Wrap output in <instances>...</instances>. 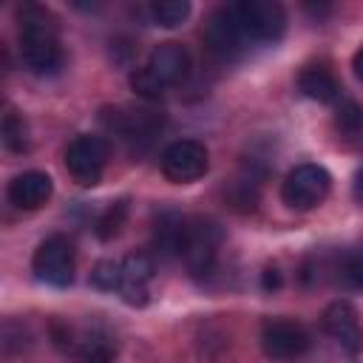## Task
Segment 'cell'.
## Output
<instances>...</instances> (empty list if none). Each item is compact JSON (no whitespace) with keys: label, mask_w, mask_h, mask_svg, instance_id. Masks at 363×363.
<instances>
[{"label":"cell","mask_w":363,"mask_h":363,"mask_svg":"<svg viewBox=\"0 0 363 363\" xmlns=\"http://www.w3.org/2000/svg\"><path fill=\"white\" fill-rule=\"evenodd\" d=\"M309 332L298 320L275 318L261 326V349L272 360H295L309 349Z\"/></svg>","instance_id":"10"},{"label":"cell","mask_w":363,"mask_h":363,"mask_svg":"<svg viewBox=\"0 0 363 363\" xmlns=\"http://www.w3.org/2000/svg\"><path fill=\"white\" fill-rule=\"evenodd\" d=\"M130 88H133V94H139L142 99H159L162 94H164V85L147 71V65L145 68H136V71H130Z\"/></svg>","instance_id":"24"},{"label":"cell","mask_w":363,"mask_h":363,"mask_svg":"<svg viewBox=\"0 0 363 363\" xmlns=\"http://www.w3.org/2000/svg\"><path fill=\"white\" fill-rule=\"evenodd\" d=\"M204 45H207V51H210L216 60H221V62H233V60H238V57L244 54L247 37H244V31H241V26H238V20H235L233 6L218 9V11L207 20Z\"/></svg>","instance_id":"9"},{"label":"cell","mask_w":363,"mask_h":363,"mask_svg":"<svg viewBox=\"0 0 363 363\" xmlns=\"http://www.w3.org/2000/svg\"><path fill=\"white\" fill-rule=\"evenodd\" d=\"M233 11L247 43H278L286 31V11L275 0H241Z\"/></svg>","instance_id":"2"},{"label":"cell","mask_w":363,"mask_h":363,"mask_svg":"<svg viewBox=\"0 0 363 363\" xmlns=\"http://www.w3.org/2000/svg\"><path fill=\"white\" fill-rule=\"evenodd\" d=\"M281 286V272L275 267L264 269V289H278Z\"/></svg>","instance_id":"25"},{"label":"cell","mask_w":363,"mask_h":363,"mask_svg":"<svg viewBox=\"0 0 363 363\" xmlns=\"http://www.w3.org/2000/svg\"><path fill=\"white\" fill-rule=\"evenodd\" d=\"M153 261L145 252H130L122 258V284L119 295L128 306H145L150 301V281H153Z\"/></svg>","instance_id":"12"},{"label":"cell","mask_w":363,"mask_h":363,"mask_svg":"<svg viewBox=\"0 0 363 363\" xmlns=\"http://www.w3.org/2000/svg\"><path fill=\"white\" fill-rule=\"evenodd\" d=\"M352 68H354V77L363 82V45L354 51V60H352Z\"/></svg>","instance_id":"27"},{"label":"cell","mask_w":363,"mask_h":363,"mask_svg":"<svg viewBox=\"0 0 363 363\" xmlns=\"http://www.w3.org/2000/svg\"><path fill=\"white\" fill-rule=\"evenodd\" d=\"M3 145L14 153L28 150V128L17 111H6V116H3Z\"/></svg>","instance_id":"19"},{"label":"cell","mask_w":363,"mask_h":363,"mask_svg":"<svg viewBox=\"0 0 363 363\" xmlns=\"http://www.w3.org/2000/svg\"><path fill=\"white\" fill-rule=\"evenodd\" d=\"M184 230H187V218L179 216L176 210H162L153 227V247L159 255L173 258L182 255V244H184Z\"/></svg>","instance_id":"15"},{"label":"cell","mask_w":363,"mask_h":363,"mask_svg":"<svg viewBox=\"0 0 363 363\" xmlns=\"http://www.w3.org/2000/svg\"><path fill=\"white\" fill-rule=\"evenodd\" d=\"M102 122L133 153L145 150L153 142V136L162 130V113L147 111V108H116V111H105Z\"/></svg>","instance_id":"6"},{"label":"cell","mask_w":363,"mask_h":363,"mask_svg":"<svg viewBox=\"0 0 363 363\" xmlns=\"http://www.w3.org/2000/svg\"><path fill=\"white\" fill-rule=\"evenodd\" d=\"M91 284L102 292H119V284H122V261H113V258H102L94 264L91 269Z\"/></svg>","instance_id":"21"},{"label":"cell","mask_w":363,"mask_h":363,"mask_svg":"<svg viewBox=\"0 0 363 363\" xmlns=\"http://www.w3.org/2000/svg\"><path fill=\"white\" fill-rule=\"evenodd\" d=\"M125 218H128V201H116V204H111V207L96 218V227H94L96 238H99V241H111L113 235H119Z\"/></svg>","instance_id":"20"},{"label":"cell","mask_w":363,"mask_h":363,"mask_svg":"<svg viewBox=\"0 0 363 363\" xmlns=\"http://www.w3.org/2000/svg\"><path fill=\"white\" fill-rule=\"evenodd\" d=\"M352 193H354V201L363 207V167L354 173V184H352Z\"/></svg>","instance_id":"26"},{"label":"cell","mask_w":363,"mask_h":363,"mask_svg":"<svg viewBox=\"0 0 363 363\" xmlns=\"http://www.w3.org/2000/svg\"><path fill=\"white\" fill-rule=\"evenodd\" d=\"M34 275L57 289H65L74 281V244L65 235H48L31 258Z\"/></svg>","instance_id":"7"},{"label":"cell","mask_w":363,"mask_h":363,"mask_svg":"<svg viewBox=\"0 0 363 363\" xmlns=\"http://www.w3.org/2000/svg\"><path fill=\"white\" fill-rule=\"evenodd\" d=\"M108 156H111V145L102 136L82 133V136L68 142V147H65V167L74 176V182H79L82 187H94V184H99V179L105 173Z\"/></svg>","instance_id":"5"},{"label":"cell","mask_w":363,"mask_h":363,"mask_svg":"<svg viewBox=\"0 0 363 363\" xmlns=\"http://www.w3.org/2000/svg\"><path fill=\"white\" fill-rule=\"evenodd\" d=\"M20 20V57L23 65L37 74V77H54L60 74L65 54L60 45V28L57 20L51 17V11H45L43 6H23L17 11Z\"/></svg>","instance_id":"1"},{"label":"cell","mask_w":363,"mask_h":363,"mask_svg":"<svg viewBox=\"0 0 363 363\" xmlns=\"http://www.w3.org/2000/svg\"><path fill=\"white\" fill-rule=\"evenodd\" d=\"M54 182L43 170H26L9 182V201L20 210H37L51 199Z\"/></svg>","instance_id":"14"},{"label":"cell","mask_w":363,"mask_h":363,"mask_svg":"<svg viewBox=\"0 0 363 363\" xmlns=\"http://www.w3.org/2000/svg\"><path fill=\"white\" fill-rule=\"evenodd\" d=\"M298 91L306 96V99H315V102H337L340 99V82L332 77V71L320 68V65H309L301 71L298 77Z\"/></svg>","instance_id":"17"},{"label":"cell","mask_w":363,"mask_h":363,"mask_svg":"<svg viewBox=\"0 0 363 363\" xmlns=\"http://www.w3.org/2000/svg\"><path fill=\"white\" fill-rule=\"evenodd\" d=\"M335 125L340 133H360L363 128V108L354 102V99H337V108H335Z\"/></svg>","instance_id":"22"},{"label":"cell","mask_w":363,"mask_h":363,"mask_svg":"<svg viewBox=\"0 0 363 363\" xmlns=\"http://www.w3.org/2000/svg\"><path fill=\"white\" fill-rule=\"evenodd\" d=\"M207 164H210L207 147L196 139H179V142L167 145L162 153V173L173 184H190V182L201 179L207 173Z\"/></svg>","instance_id":"8"},{"label":"cell","mask_w":363,"mask_h":363,"mask_svg":"<svg viewBox=\"0 0 363 363\" xmlns=\"http://www.w3.org/2000/svg\"><path fill=\"white\" fill-rule=\"evenodd\" d=\"M218 247H221V230L210 218H187L182 258H184L190 275L207 278L216 269Z\"/></svg>","instance_id":"4"},{"label":"cell","mask_w":363,"mask_h":363,"mask_svg":"<svg viewBox=\"0 0 363 363\" xmlns=\"http://www.w3.org/2000/svg\"><path fill=\"white\" fill-rule=\"evenodd\" d=\"M147 71L164 85H179L190 74V54L182 43H159L147 57Z\"/></svg>","instance_id":"13"},{"label":"cell","mask_w":363,"mask_h":363,"mask_svg":"<svg viewBox=\"0 0 363 363\" xmlns=\"http://www.w3.org/2000/svg\"><path fill=\"white\" fill-rule=\"evenodd\" d=\"M71 352L77 354L79 363H113L116 343L102 329H85V332H77Z\"/></svg>","instance_id":"16"},{"label":"cell","mask_w":363,"mask_h":363,"mask_svg":"<svg viewBox=\"0 0 363 363\" xmlns=\"http://www.w3.org/2000/svg\"><path fill=\"white\" fill-rule=\"evenodd\" d=\"M329 187H332L329 170L323 164L303 162L286 173L281 184V199L292 210H312L329 196Z\"/></svg>","instance_id":"3"},{"label":"cell","mask_w":363,"mask_h":363,"mask_svg":"<svg viewBox=\"0 0 363 363\" xmlns=\"http://www.w3.org/2000/svg\"><path fill=\"white\" fill-rule=\"evenodd\" d=\"M343 284L349 289H363V244L352 247L343 258H340V267H337Z\"/></svg>","instance_id":"23"},{"label":"cell","mask_w":363,"mask_h":363,"mask_svg":"<svg viewBox=\"0 0 363 363\" xmlns=\"http://www.w3.org/2000/svg\"><path fill=\"white\" fill-rule=\"evenodd\" d=\"M323 329L346 354H357L363 349V326L349 301H332L323 309Z\"/></svg>","instance_id":"11"},{"label":"cell","mask_w":363,"mask_h":363,"mask_svg":"<svg viewBox=\"0 0 363 363\" xmlns=\"http://www.w3.org/2000/svg\"><path fill=\"white\" fill-rule=\"evenodd\" d=\"M187 14H190V3L187 0H156L150 6V17L164 28L182 26L187 20Z\"/></svg>","instance_id":"18"}]
</instances>
